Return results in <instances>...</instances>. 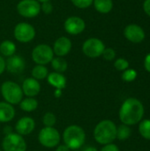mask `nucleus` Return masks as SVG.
I'll return each instance as SVG.
<instances>
[{
  "label": "nucleus",
  "instance_id": "nucleus-1",
  "mask_svg": "<svg viewBox=\"0 0 150 151\" xmlns=\"http://www.w3.org/2000/svg\"><path fill=\"white\" fill-rule=\"evenodd\" d=\"M144 115V106L142 103L133 97L127 98L119 109V119L126 126H134L140 123Z\"/></svg>",
  "mask_w": 150,
  "mask_h": 151
},
{
  "label": "nucleus",
  "instance_id": "nucleus-2",
  "mask_svg": "<svg viewBox=\"0 0 150 151\" xmlns=\"http://www.w3.org/2000/svg\"><path fill=\"white\" fill-rule=\"evenodd\" d=\"M94 137L99 144L106 145L112 143L117 139L116 124L110 119L100 121L95 127Z\"/></svg>",
  "mask_w": 150,
  "mask_h": 151
},
{
  "label": "nucleus",
  "instance_id": "nucleus-3",
  "mask_svg": "<svg viewBox=\"0 0 150 151\" xmlns=\"http://www.w3.org/2000/svg\"><path fill=\"white\" fill-rule=\"evenodd\" d=\"M63 141L71 150H77L84 145L86 133L80 126H69L63 133Z\"/></svg>",
  "mask_w": 150,
  "mask_h": 151
},
{
  "label": "nucleus",
  "instance_id": "nucleus-4",
  "mask_svg": "<svg viewBox=\"0 0 150 151\" xmlns=\"http://www.w3.org/2000/svg\"><path fill=\"white\" fill-rule=\"evenodd\" d=\"M1 94L6 103L13 105L19 104L23 99V92L21 87L13 81H4L1 86Z\"/></svg>",
  "mask_w": 150,
  "mask_h": 151
},
{
  "label": "nucleus",
  "instance_id": "nucleus-5",
  "mask_svg": "<svg viewBox=\"0 0 150 151\" xmlns=\"http://www.w3.org/2000/svg\"><path fill=\"white\" fill-rule=\"evenodd\" d=\"M35 35V28L33 25L27 22H19L13 29V36L15 40L21 43H28L32 42Z\"/></svg>",
  "mask_w": 150,
  "mask_h": 151
},
{
  "label": "nucleus",
  "instance_id": "nucleus-6",
  "mask_svg": "<svg viewBox=\"0 0 150 151\" xmlns=\"http://www.w3.org/2000/svg\"><path fill=\"white\" fill-rule=\"evenodd\" d=\"M32 59L36 65H46L51 62L54 58L52 48L48 44H38L32 50Z\"/></svg>",
  "mask_w": 150,
  "mask_h": 151
},
{
  "label": "nucleus",
  "instance_id": "nucleus-7",
  "mask_svg": "<svg viewBox=\"0 0 150 151\" xmlns=\"http://www.w3.org/2000/svg\"><path fill=\"white\" fill-rule=\"evenodd\" d=\"M105 49V45L103 42L96 37H91L87 39L81 47L83 54L90 58H96L102 56L103 50Z\"/></svg>",
  "mask_w": 150,
  "mask_h": 151
},
{
  "label": "nucleus",
  "instance_id": "nucleus-8",
  "mask_svg": "<svg viewBox=\"0 0 150 151\" xmlns=\"http://www.w3.org/2000/svg\"><path fill=\"white\" fill-rule=\"evenodd\" d=\"M18 13L27 19L38 16L41 12V4L37 0H20L16 6Z\"/></svg>",
  "mask_w": 150,
  "mask_h": 151
},
{
  "label": "nucleus",
  "instance_id": "nucleus-9",
  "mask_svg": "<svg viewBox=\"0 0 150 151\" xmlns=\"http://www.w3.org/2000/svg\"><path fill=\"white\" fill-rule=\"evenodd\" d=\"M2 147L4 151H26L27 142L19 134L11 133L4 136Z\"/></svg>",
  "mask_w": 150,
  "mask_h": 151
},
{
  "label": "nucleus",
  "instance_id": "nucleus-10",
  "mask_svg": "<svg viewBox=\"0 0 150 151\" xmlns=\"http://www.w3.org/2000/svg\"><path fill=\"white\" fill-rule=\"evenodd\" d=\"M60 134L58 131L54 127H44L42 128L39 134V142L45 148H55L60 142Z\"/></svg>",
  "mask_w": 150,
  "mask_h": 151
},
{
  "label": "nucleus",
  "instance_id": "nucleus-11",
  "mask_svg": "<svg viewBox=\"0 0 150 151\" xmlns=\"http://www.w3.org/2000/svg\"><path fill=\"white\" fill-rule=\"evenodd\" d=\"M64 29L71 35H78L86 29V22L79 16H70L64 22Z\"/></svg>",
  "mask_w": 150,
  "mask_h": 151
},
{
  "label": "nucleus",
  "instance_id": "nucleus-12",
  "mask_svg": "<svg viewBox=\"0 0 150 151\" xmlns=\"http://www.w3.org/2000/svg\"><path fill=\"white\" fill-rule=\"evenodd\" d=\"M124 35L128 41L133 43H140L145 39V32L143 28L136 24L126 26L124 30Z\"/></svg>",
  "mask_w": 150,
  "mask_h": 151
},
{
  "label": "nucleus",
  "instance_id": "nucleus-13",
  "mask_svg": "<svg viewBox=\"0 0 150 151\" xmlns=\"http://www.w3.org/2000/svg\"><path fill=\"white\" fill-rule=\"evenodd\" d=\"M72 47V43L70 38L66 36H60L54 42L52 50L54 55H56L57 57L64 58L65 56L70 53Z\"/></svg>",
  "mask_w": 150,
  "mask_h": 151
},
{
  "label": "nucleus",
  "instance_id": "nucleus-14",
  "mask_svg": "<svg viewBox=\"0 0 150 151\" xmlns=\"http://www.w3.org/2000/svg\"><path fill=\"white\" fill-rule=\"evenodd\" d=\"M6 63V69L10 73L12 74H19L21 73L26 67V62L25 59L19 56V55H13L11 57H9L7 60H5Z\"/></svg>",
  "mask_w": 150,
  "mask_h": 151
},
{
  "label": "nucleus",
  "instance_id": "nucleus-15",
  "mask_svg": "<svg viewBox=\"0 0 150 151\" xmlns=\"http://www.w3.org/2000/svg\"><path fill=\"white\" fill-rule=\"evenodd\" d=\"M34 127H35V122L30 117H23L19 119L15 125L16 133L21 136L31 134L34 130Z\"/></svg>",
  "mask_w": 150,
  "mask_h": 151
},
{
  "label": "nucleus",
  "instance_id": "nucleus-16",
  "mask_svg": "<svg viewBox=\"0 0 150 151\" xmlns=\"http://www.w3.org/2000/svg\"><path fill=\"white\" fill-rule=\"evenodd\" d=\"M22 92L27 97H34L41 91V85L39 81L34 78H27L22 83Z\"/></svg>",
  "mask_w": 150,
  "mask_h": 151
},
{
  "label": "nucleus",
  "instance_id": "nucleus-17",
  "mask_svg": "<svg viewBox=\"0 0 150 151\" xmlns=\"http://www.w3.org/2000/svg\"><path fill=\"white\" fill-rule=\"evenodd\" d=\"M47 81L48 83L54 87L56 89H64L66 87V78L63 73H59L57 72L49 73L47 76Z\"/></svg>",
  "mask_w": 150,
  "mask_h": 151
},
{
  "label": "nucleus",
  "instance_id": "nucleus-18",
  "mask_svg": "<svg viewBox=\"0 0 150 151\" xmlns=\"http://www.w3.org/2000/svg\"><path fill=\"white\" fill-rule=\"evenodd\" d=\"M15 116V109L6 102H0V123L10 122Z\"/></svg>",
  "mask_w": 150,
  "mask_h": 151
},
{
  "label": "nucleus",
  "instance_id": "nucleus-19",
  "mask_svg": "<svg viewBox=\"0 0 150 151\" xmlns=\"http://www.w3.org/2000/svg\"><path fill=\"white\" fill-rule=\"evenodd\" d=\"M93 5L99 13L107 14L113 8V1L112 0H94Z\"/></svg>",
  "mask_w": 150,
  "mask_h": 151
},
{
  "label": "nucleus",
  "instance_id": "nucleus-20",
  "mask_svg": "<svg viewBox=\"0 0 150 151\" xmlns=\"http://www.w3.org/2000/svg\"><path fill=\"white\" fill-rule=\"evenodd\" d=\"M17 50L16 44L11 40H4L0 43V53L4 57H11L15 54Z\"/></svg>",
  "mask_w": 150,
  "mask_h": 151
},
{
  "label": "nucleus",
  "instance_id": "nucleus-21",
  "mask_svg": "<svg viewBox=\"0 0 150 151\" xmlns=\"http://www.w3.org/2000/svg\"><path fill=\"white\" fill-rule=\"evenodd\" d=\"M19 104L20 109L26 112H32L35 111L38 107V102L34 97H27L25 99H22Z\"/></svg>",
  "mask_w": 150,
  "mask_h": 151
},
{
  "label": "nucleus",
  "instance_id": "nucleus-22",
  "mask_svg": "<svg viewBox=\"0 0 150 151\" xmlns=\"http://www.w3.org/2000/svg\"><path fill=\"white\" fill-rule=\"evenodd\" d=\"M50 64H51V66L54 69V71L57 72V73H65L67 70V68H68L67 61L64 58H62V57L53 58V59L51 60Z\"/></svg>",
  "mask_w": 150,
  "mask_h": 151
},
{
  "label": "nucleus",
  "instance_id": "nucleus-23",
  "mask_svg": "<svg viewBox=\"0 0 150 151\" xmlns=\"http://www.w3.org/2000/svg\"><path fill=\"white\" fill-rule=\"evenodd\" d=\"M32 74V78L40 81V80H43L45 78H47L48 74H49V70L45 65H36L31 72Z\"/></svg>",
  "mask_w": 150,
  "mask_h": 151
},
{
  "label": "nucleus",
  "instance_id": "nucleus-24",
  "mask_svg": "<svg viewBox=\"0 0 150 151\" xmlns=\"http://www.w3.org/2000/svg\"><path fill=\"white\" fill-rule=\"evenodd\" d=\"M139 133L144 139L150 141V119H144L140 122Z\"/></svg>",
  "mask_w": 150,
  "mask_h": 151
},
{
  "label": "nucleus",
  "instance_id": "nucleus-25",
  "mask_svg": "<svg viewBox=\"0 0 150 151\" xmlns=\"http://www.w3.org/2000/svg\"><path fill=\"white\" fill-rule=\"evenodd\" d=\"M131 129L129 126L122 124L118 127H117V138L120 141L127 140L131 135Z\"/></svg>",
  "mask_w": 150,
  "mask_h": 151
},
{
  "label": "nucleus",
  "instance_id": "nucleus-26",
  "mask_svg": "<svg viewBox=\"0 0 150 151\" xmlns=\"http://www.w3.org/2000/svg\"><path fill=\"white\" fill-rule=\"evenodd\" d=\"M57 122V118L52 112H46L42 118V123L46 127H53Z\"/></svg>",
  "mask_w": 150,
  "mask_h": 151
},
{
  "label": "nucleus",
  "instance_id": "nucleus-27",
  "mask_svg": "<svg viewBox=\"0 0 150 151\" xmlns=\"http://www.w3.org/2000/svg\"><path fill=\"white\" fill-rule=\"evenodd\" d=\"M137 78V72L134 69H126L122 73V80L126 82H132Z\"/></svg>",
  "mask_w": 150,
  "mask_h": 151
},
{
  "label": "nucleus",
  "instance_id": "nucleus-28",
  "mask_svg": "<svg viewBox=\"0 0 150 151\" xmlns=\"http://www.w3.org/2000/svg\"><path fill=\"white\" fill-rule=\"evenodd\" d=\"M114 67L118 70V71H121L124 72L125 70L129 68V62L125 59V58H118L116 59V61L114 62Z\"/></svg>",
  "mask_w": 150,
  "mask_h": 151
},
{
  "label": "nucleus",
  "instance_id": "nucleus-29",
  "mask_svg": "<svg viewBox=\"0 0 150 151\" xmlns=\"http://www.w3.org/2000/svg\"><path fill=\"white\" fill-rule=\"evenodd\" d=\"M72 4L79 9H87L93 4L94 0H70Z\"/></svg>",
  "mask_w": 150,
  "mask_h": 151
},
{
  "label": "nucleus",
  "instance_id": "nucleus-30",
  "mask_svg": "<svg viewBox=\"0 0 150 151\" xmlns=\"http://www.w3.org/2000/svg\"><path fill=\"white\" fill-rule=\"evenodd\" d=\"M102 56L107 61H111L116 58V51L112 48H105Z\"/></svg>",
  "mask_w": 150,
  "mask_h": 151
},
{
  "label": "nucleus",
  "instance_id": "nucleus-31",
  "mask_svg": "<svg viewBox=\"0 0 150 151\" xmlns=\"http://www.w3.org/2000/svg\"><path fill=\"white\" fill-rule=\"evenodd\" d=\"M41 12L44 14L49 15L53 12V5L50 2H44L41 4Z\"/></svg>",
  "mask_w": 150,
  "mask_h": 151
},
{
  "label": "nucleus",
  "instance_id": "nucleus-32",
  "mask_svg": "<svg viewBox=\"0 0 150 151\" xmlns=\"http://www.w3.org/2000/svg\"><path fill=\"white\" fill-rule=\"evenodd\" d=\"M101 151H119V149L117 145H115L113 143H110V144L103 145Z\"/></svg>",
  "mask_w": 150,
  "mask_h": 151
},
{
  "label": "nucleus",
  "instance_id": "nucleus-33",
  "mask_svg": "<svg viewBox=\"0 0 150 151\" xmlns=\"http://www.w3.org/2000/svg\"><path fill=\"white\" fill-rule=\"evenodd\" d=\"M144 67L147 72L150 73V52L145 57L144 59Z\"/></svg>",
  "mask_w": 150,
  "mask_h": 151
},
{
  "label": "nucleus",
  "instance_id": "nucleus-34",
  "mask_svg": "<svg viewBox=\"0 0 150 151\" xmlns=\"http://www.w3.org/2000/svg\"><path fill=\"white\" fill-rule=\"evenodd\" d=\"M6 69V63H5V59L0 55V75L5 71Z\"/></svg>",
  "mask_w": 150,
  "mask_h": 151
},
{
  "label": "nucleus",
  "instance_id": "nucleus-35",
  "mask_svg": "<svg viewBox=\"0 0 150 151\" xmlns=\"http://www.w3.org/2000/svg\"><path fill=\"white\" fill-rule=\"evenodd\" d=\"M143 10L147 15L150 17V0H145L143 3Z\"/></svg>",
  "mask_w": 150,
  "mask_h": 151
},
{
  "label": "nucleus",
  "instance_id": "nucleus-36",
  "mask_svg": "<svg viewBox=\"0 0 150 151\" xmlns=\"http://www.w3.org/2000/svg\"><path fill=\"white\" fill-rule=\"evenodd\" d=\"M56 151H71V150L65 145V144H62V145H58Z\"/></svg>",
  "mask_w": 150,
  "mask_h": 151
},
{
  "label": "nucleus",
  "instance_id": "nucleus-37",
  "mask_svg": "<svg viewBox=\"0 0 150 151\" xmlns=\"http://www.w3.org/2000/svg\"><path fill=\"white\" fill-rule=\"evenodd\" d=\"M54 95H55L56 97H60L61 95H62V89H55Z\"/></svg>",
  "mask_w": 150,
  "mask_h": 151
},
{
  "label": "nucleus",
  "instance_id": "nucleus-38",
  "mask_svg": "<svg viewBox=\"0 0 150 151\" xmlns=\"http://www.w3.org/2000/svg\"><path fill=\"white\" fill-rule=\"evenodd\" d=\"M84 151H98V150L95 147H92V146H89V147H87Z\"/></svg>",
  "mask_w": 150,
  "mask_h": 151
},
{
  "label": "nucleus",
  "instance_id": "nucleus-39",
  "mask_svg": "<svg viewBox=\"0 0 150 151\" xmlns=\"http://www.w3.org/2000/svg\"><path fill=\"white\" fill-rule=\"evenodd\" d=\"M40 4H42V3H44V2H50L51 0H37Z\"/></svg>",
  "mask_w": 150,
  "mask_h": 151
},
{
  "label": "nucleus",
  "instance_id": "nucleus-40",
  "mask_svg": "<svg viewBox=\"0 0 150 151\" xmlns=\"http://www.w3.org/2000/svg\"><path fill=\"white\" fill-rule=\"evenodd\" d=\"M73 151H79V150H73Z\"/></svg>",
  "mask_w": 150,
  "mask_h": 151
},
{
  "label": "nucleus",
  "instance_id": "nucleus-41",
  "mask_svg": "<svg viewBox=\"0 0 150 151\" xmlns=\"http://www.w3.org/2000/svg\"><path fill=\"white\" fill-rule=\"evenodd\" d=\"M0 151H2V150H0Z\"/></svg>",
  "mask_w": 150,
  "mask_h": 151
}]
</instances>
